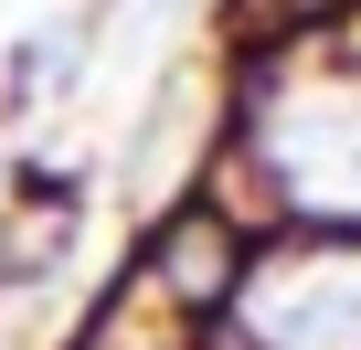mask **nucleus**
<instances>
[{
    "label": "nucleus",
    "instance_id": "nucleus-1",
    "mask_svg": "<svg viewBox=\"0 0 361 350\" xmlns=\"http://www.w3.org/2000/svg\"><path fill=\"white\" fill-rule=\"evenodd\" d=\"M159 11H180V0H159Z\"/></svg>",
    "mask_w": 361,
    "mask_h": 350
}]
</instances>
